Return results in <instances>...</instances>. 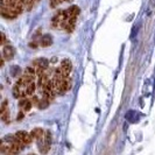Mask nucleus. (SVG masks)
<instances>
[{
    "mask_svg": "<svg viewBox=\"0 0 155 155\" xmlns=\"http://www.w3.org/2000/svg\"><path fill=\"white\" fill-rule=\"evenodd\" d=\"M61 69H62V77H69L71 74V69H72V64L70 62V60H63L61 62Z\"/></svg>",
    "mask_w": 155,
    "mask_h": 155,
    "instance_id": "1",
    "label": "nucleus"
},
{
    "mask_svg": "<svg viewBox=\"0 0 155 155\" xmlns=\"http://www.w3.org/2000/svg\"><path fill=\"white\" fill-rule=\"evenodd\" d=\"M14 54H15V50H14V48L12 45L7 44V45L4 47V49H2V56L5 57V60H7V61L12 60L14 57Z\"/></svg>",
    "mask_w": 155,
    "mask_h": 155,
    "instance_id": "2",
    "label": "nucleus"
},
{
    "mask_svg": "<svg viewBox=\"0 0 155 155\" xmlns=\"http://www.w3.org/2000/svg\"><path fill=\"white\" fill-rule=\"evenodd\" d=\"M51 44H53V37H51V35L45 34V35H43L41 37V40H40V45L41 47H49Z\"/></svg>",
    "mask_w": 155,
    "mask_h": 155,
    "instance_id": "3",
    "label": "nucleus"
},
{
    "mask_svg": "<svg viewBox=\"0 0 155 155\" xmlns=\"http://www.w3.org/2000/svg\"><path fill=\"white\" fill-rule=\"evenodd\" d=\"M31 134L33 135V138L35 139V140H41V139H43L44 136V131L42 130V128H40V127H37V128H34V130H32V132H31Z\"/></svg>",
    "mask_w": 155,
    "mask_h": 155,
    "instance_id": "4",
    "label": "nucleus"
},
{
    "mask_svg": "<svg viewBox=\"0 0 155 155\" xmlns=\"http://www.w3.org/2000/svg\"><path fill=\"white\" fill-rule=\"evenodd\" d=\"M48 64H49V61L47 60V58H43V57H41V58H37V60H34L33 61V66H42L44 69H48Z\"/></svg>",
    "mask_w": 155,
    "mask_h": 155,
    "instance_id": "5",
    "label": "nucleus"
},
{
    "mask_svg": "<svg viewBox=\"0 0 155 155\" xmlns=\"http://www.w3.org/2000/svg\"><path fill=\"white\" fill-rule=\"evenodd\" d=\"M35 77H36V76H32V75L23 74V75L21 76V79H22V82H23V85H25V88H26L28 84H31V83L35 82Z\"/></svg>",
    "mask_w": 155,
    "mask_h": 155,
    "instance_id": "6",
    "label": "nucleus"
},
{
    "mask_svg": "<svg viewBox=\"0 0 155 155\" xmlns=\"http://www.w3.org/2000/svg\"><path fill=\"white\" fill-rule=\"evenodd\" d=\"M25 90H26V93H27V96H28V97L33 96L34 93H35V90H36V83L33 82V83L28 84V85L25 88Z\"/></svg>",
    "mask_w": 155,
    "mask_h": 155,
    "instance_id": "7",
    "label": "nucleus"
},
{
    "mask_svg": "<svg viewBox=\"0 0 155 155\" xmlns=\"http://www.w3.org/2000/svg\"><path fill=\"white\" fill-rule=\"evenodd\" d=\"M49 100L48 98H45V97H43L42 99L40 100V103L37 104V106H39V109H41V110H44V109H47V106L49 105Z\"/></svg>",
    "mask_w": 155,
    "mask_h": 155,
    "instance_id": "8",
    "label": "nucleus"
},
{
    "mask_svg": "<svg viewBox=\"0 0 155 155\" xmlns=\"http://www.w3.org/2000/svg\"><path fill=\"white\" fill-rule=\"evenodd\" d=\"M33 140H34V138H33V135L31 134V133H27V135L22 139L21 141L23 142V144L26 145V146H28V145H31L32 142H33Z\"/></svg>",
    "mask_w": 155,
    "mask_h": 155,
    "instance_id": "9",
    "label": "nucleus"
},
{
    "mask_svg": "<svg viewBox=\"0 0 155 155\" xmlns=\"http://www.w3.org/2000/svg\"><path fill=\"white\" fill-rule=\"evenodd\" d=\"M68 11H69V14H70V18L71 16H77L79 14V8L77 6H71L70 8H68Z\"/></svg>",
    "mask_w": 155,
    "mask_h": 155,
    "instance_id": "10",
    "label": "nucleus"
},
{
    "mask_svg": "<svg viewBox=\"0 0 155 155\" xmlns=\"http://www.w3.org/2000/svg\"><path fill=\"white\" fill-rule=\"evenodd\" d=\"M23 74H27V75H32V76H36V68L35 66H27L25 69V72Z\"/></svg>",
    "mask_w": 155,
    "mask_h": 155,
    "instance_id": "11",
    "label": "nucleus"
},
{
    "mask_svg": "<svg viewBox=\"0 0 155 155\" xmlns=\"http://www.w3.org/2000/svg\"><path fill=\"white\" fill-rule=\"evenodd\" d=\"M8 118H10V111H5L4 113H1V120L5 122L8 121Z\"/></svg>",
    "mask_w": 155,
    "mask_h": 155,
    "instance_id": "12",
    "label": "nucleus"
},
{
    "mask_svg": "<svg viewBox=\"0 0 155 155\" xmlns=\"http://www.w3.org/2000/svg\"><path fill=\"white\" fill-rule=\"evenodd\" d=\"M7 105H8V100L5 99L1 104V110H0V113H4L5 111H7Z\"/></svg>",
    "mask_w": 155,
    "mask_h": 155,
    "instance_id": "13",
    "label": "nucleus"
},
{
    "mask_svg": "<svg viewBox=\"0 0 155 155\" xmlns=\"http://www.w3.org/2000/svg\"><path fill=\"white\" fill-rule=\"evenodd\" d=\"M32 105H33V103H32V100L29 99L28 101H27V104H26V105H25L22 109H23V111H25V112H28V111L32 109Z\"/></svg>",
    "mask_w": 155,
    "mask_h": 155,
    "instance_id": "14",
    "label": "nucleus"
},
{
    "mask_svg": "<svg viewBox=\"0 0 155 155\" xmlns=\"http://www.w3.org/2000/svg\"><path fill=\"white\" fill-rule=\"evenodd\" d=\"M15 135H16V138H19L20 140H22V139L27 135V132H26V131H19V132L15 133Z\"/></svg>",
    "mask_w": 155,
    "mask_h": 155,
    "instance_id": "15",
    "label": "nucleus"
},
{
    "mask_svg": "<svg viewBox=\"0 0 155 155\" xmlns=\"http://www.w3.org/2000/svg\"><path fill=\"white\" fill-rule=\"evenodd\" d=\"M28 98H27V97H25V98H20V100H19V106H20V107H23V106H25V105H26V104H27V101H28Z\"/></svg>",
    "mask_w": 155,
    "mask_h": 155,
    "instance_id": "16",
    "label": "nucleus"
},
{
    "mask_svg": "<svg viewBox=\"0 0 155 155\" xmlns=\"http://www.w3.org/2000/svg\"><path fill=\"white\" fill-rule=\"evenodd\" d=\"M32 103H33V105H36V106H37V104H39V103H40V98H39V97H37V96H32Z\"/></svg>",
    "mask_w": 155,
    "mask_h": 155,
    "instance_id": "17",
    "label": "nucleus"
},
{
    "mask_svg": "<svg viewBox=\"0 0 155 155\" xmlns=\"http://www.w3.org/2000/svg\"><path fill=\"white\" fill-rule=\"evenodd\" d=\"M23 118H25V111H21V112H19V113H18V116H16V120H18V121H21Z\"/></svg>",
    "mask_w": 155,
    "mask_h": 155,
    "instance_id": "18",
    "label": "nucleus"
},
{
    "mask_svg": "<svg viewBox=\"0 0 155 155\" xmlns=\"http://www.w3.org/2000/svg\"><path fill=\"white\" fill-rule=\"evenodd\" d=\"M1 44H6V36H5V34L2 33L1 34Z\"/></svg>",
    "mask_w": 155,
    "mask_h": 155,
    "instance_id": "19",
    "label": "nucleus"
},
{
    "mask_svg": "<svg viewBox=\"0 0 155 155\" xmlns=\"http://www.w3.org/2000/svg\"><path fill=\"white\" fill-rule=\"evenodd\" d=\"M29 47H32V48H36V47H37V43L32 42V43H29Z\"/></svg>",
    "mask_w": 155,
    "mask_h": 155,
    "instance_id": "20",
    "label": "nucleus"
},
{
    "mask_svg": "<svg viewBox=\"0 0 155 155\" xmlns=\"http://www.w3.org/2000/svg\"><path fill=\"white\" fill-rule=\"evenodd\" d=\"M56 62H57V58H55V57H54V58L51 60V63H56Z\"/></svg>",
    "mask_w": 155,
    "mask_h": 155,
    "instance_id": "21",
    "label": "nucleus"
}]
</instances>
